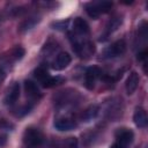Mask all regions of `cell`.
<instances>
[{
  "label": "cell",
  "instance_id": "obj_8",
  "mask_svg": "<svg viewBox=\"0 0 148 148\" xmlns=\"http://www.w3.org/2000/svg\"><path fill=\"white\" fill-rule=\"evenodd\" d=\"M116 138H117V142H119L124 148H126L130 143H132L134 134H133L132 131H130L127 128H121V130L117 131Z\"/></svg>",
  "mask_w": 148,
  "mask_h": 148
},
{
  "label": "cell",
  "instance_id": "obj_9",
  "mask_svg": "<svg viewBox=\"0 0 148 148\" xmlns=\"http://www.w3.org/2000/svg\"><path fill=\"white\" fill-rule=\"evenodd\" d=\"M73 31L77 36H87L89 34V24L82 17H75L73 21Z\"/></svg>",
  "mask_w": 148,
  "mask_h": 148
},
{
  "label": "cell",
  "instance_id": "obj_2",
  "mask_svg": "<svg viewBox=\"0 0 148 148\" xmlns=\"http://www.w3.org/2000/svg\"><path fill=\"white\" fill-rule=\"evenodd\" d=\"M44 136L42 132L36 127H28L23 133V143L29 148L39 147L43 143Z\"/></svg>",
  "mask_w": 148,
  "mask_h": 148
},
{
  "label": "cell",
  "instance_id": "obj_7",
  "mask_svg": "<svg viewBox=\"0 0 148 148\" xmlns=\"http://www.w3.org/2000/svg\"><path fill=\"white\" fill-rule=\"evenodd\" d=\"M71 61H72V58L67 52H60L56 57V59H54V61L52 64V68L57 69V71L65 69L71 64Z\"/></svg>",
  "mask_w": 148,
  "mask_h": 148
},
{
  "label": "cell",
  "instance_id": "obj_5",
  "mask_svg": "<svg viewBox=\"0 0 148 148\" xmlns=\"http://www.w3.org/2000/svg\"><path fill=\"white\" fill-rule=\"evenodd\" d=\"M101 74H102L101 69L96 66L87 68V71L84 73V86H86V88L91 90L95 87V83H96L97 79L101 76Z\"/></svg>",
  "mask_w": 148,
  "mask_h": 148
},
{
  "label": "cell",
  "instance_id": "obj_21",
  "mask_svg": "<svg viewBox=\"0 0 148 148\" xmlns=\"http://www.w3.org/2000/svg\"><path fill=\"white\" fill-rule=\"evenodd\" d=\"M67 23H68V21L56 22V23H53V27H56L54 29H58V30H65V29H66V27H67Z\"/></svg>",
  "mask_w": 148,
  "mask_h": 148
},
{
  "label": "cell",
  "instance_id": "obj_16",
  "mask_svg": "<svg viewBox=\"0 0 148 148\" xmlns=\"http://www.w3.org/2000/svg\"><path fill=\"white\" fill-rule=\"evenodd\" d=\"M121 22H123V18H121L120 16H114V17H112V18L109 21L108 25H106L105 35L108 36V35L112 34L113 31H116V30L119 28V25L121 24Z\"/></svg>",
  "mask_w": 148,
  "mask_h": 148
},
{
  "label": "cell",
  "instance_id": "obj_19",
  "mask_svg": "<svg viewBox=\"0 0 148 148\" xmlns=\"http://www.w3.org/2000/svg\"><path fill=\"white\" fill-rule=\"evenodd\" d=\"M64 148H79V141L76 138L71 136L65 140L64 142Z\"/></svg>",
  "mask_w": 148,
  "mask_h": 148
},
{
  "label": "cell",
  "instance_id": "obj_11",
  "mask_svg": "<svg viewBox=\"0 0 148 148\" xmlns=\"http://www.w3.org/2000/svg\"><path fill=\"white\" fill-rule=\"evenodd\" d=\"M139 81H140L139 74L136 72H131L126 79V82H125V89H126V92L128 95H132L136 90V88L139 86Z\"/></svg>",
  "mask_w": 148,
  "mask_h": 148
},
{
  "label": "cell",
  "instance_id": "obj_12",
  "mask_svg": "<svg viewBox=\"0 0 148 148\" xmlns=\"http://www.w3.org/2000/svg\"><path fill=\"white\" fill-rule=\"evenodd\" d=\"M133 121L134 124L140 127V128H145L148 124V118H147V112L145 111V109L142 108H136L133 114Z\"/></svg>",
  "mask_w": 148,
  "mask_h": 148
},
{
  "label": "cell",
  "instance_id": "obj_4",
  "mask_svg": "<svg viewBox=\"0 0 148 148\" xmlns=\"http://www.w3.org/2000/svg\"><path fill=\"white\" fill-rule=\"evenodd\" d=\"M126 51V43L124 39L117 40L114 43H112L110 46H108L104 52H103V58L105 59H111V58H116L119 57L121 54H124Z\"/></svg>",
  "mask_w": 148,
  "mask_h": 148
},
{
  "label": "cell",
  "instance_id": "obj_24",
  "mask_svg": "<svg viewBox=\"0 0 148 148\" xmlns=\"http://www.w3.org/2000/svg\"><path fill=\"white\" fill-rule=\"evenodd\" d=\"M110 148H124V147H123V146H121L119 142H117V141H116V142H114V143H113V145H112Z\"/></svg>",
  "mask_w": 148,
  "mask_h": 148
},
{
  "label": "cell",
  "instance_id": "obj_3",
  "mask_svg": "<svg viewBox=\"0 0 148 148\" xmlns=\"http://www.w3.org/2000/svg\"><path fill=\"white\" fill-rule=\"evenodd\" d=\"M73 50L81 58H88L95 52V46L89 40H77L75 38L73 40Z\"/></svg>",
  "mask_w": 148,
  "mask_h": 148
},
{
  "label": "cell",
  "instance_id": "obj_6",
  "mask_svg": "<svg viewBox=\"0 0 148 148\" xmlns=\"http://www.w3.org/2000/svg\"><path fill=\"white\" fill-rule=\"evenodd\" d=\"M18 97H20V84L17 82H14L7 91L3 98V103L6 105H13L18 99Z\"/></svg>",
  "mask_w": 148,
  "mask_h": 148
},
{
  "label": "cell",
  "instance_id": "obj_15",
  "mask_svg": "<svg viewBox=\"0 0 148 148\" xmlns=\"http://www.w3.org/2000/svg\"><path fill=\"white\" fill-rule=\"evenodd\" d=\"M98 114V106L97 105H90L89 108H87L83 113L81 114V119L83 121H90L94 118H96V116Z\"/></svg>",
  "mask_w": 148,
  "mask_h": 148
},
{
  "label": "cell",
  "instance_id": "obj_17",
  "mask_svg": "<svg viewBox=\"0 0 148 148\" xmlns=\"http://www.w3.org/2000/svg\"><path fill=\"white\" fill-rule=\"evenodd\" d=\"M61 82H62V79H61V77L49 75V76L42 82V86H43L44 88H51V87H54V86H57V84H59V83H61Z\"/></svg>",
  "mask_w": 148,
  "mask_h": 148
},
{
  "label": "cell",
  "instance_id": "obj_20",
  "mask_svg": "<svg viewBox=\"0 0 148 148\" xmlns=\"http://www.w3.org/2000/svg\"><path fill=\"white\" fill-rule=\"evenodd\" d=\"M23 56H24V50H23L22 47H20V46L15 47V49L12 51V58H14L15 60H20V59H22Z\"/></svg>",
  "mask_w": 148,
  "mask_h": 148
},
{
  "label": "cell",
  "instance_id": "obj_13",
  "mask_svg": "<svg viewBox=\"0 0 148 148\" xmlns=\"http://www.w3.org/2000/svg\"><path fill=\"white\" fill-rule=\"evenodd\" d=\"M54 127L58 131H71L76 127V124L73 119L69 118H60L54 121Z\"/></svg>",
  "mask_w": 148,
  "mask_h": 148
},
{
  "label": "cell",
  "instance_id": "obj_23",
  "mask_svg": "<svg viewBox=\"0 0 148 148\" xmlns=\"http://www.w3.org/2000/svg\"><path fill=\"white\" fill-rule=\"evenodd\" d=\"M5 76H6V73H5L3 68H2V67H0V84H1V82L3 81Z\"/></svg>",
  "mask_w": 148,
  "mask_h": 148
},
{
  "label": "cell",
  "instance_id": "obj_18",
  "mask_svg": "<svg viewBox=\"0 0 148 148\" xmlns=\"http://www.w3.org/2000/svg\"><path fill=\"white\" fill-rule=\"evenodd\" d=\"M34 75H35V77L42 83V82H43L50 74H49L43 67H38V68H36V69L34 71Z\"/></svg>",
  "mask_w": 148,
  "mask_h": 148
},
{
  "label": "cell",
  "instance_id": "obj_14",
  "mask_svg": "<svg viewBox=\"0 0 148 148\" xmlns=\"http://www.w3.org/2000/svg\"><path fill=\"white\" fill-rule=\"evenodd\" d=\"M39 21H40V17L39 16H30V17L25 18L18 25V31L20 32H27V31L31 30L37 23H39Z\"/></svg>",
  "mask_w": 148,
  "mask_h": 148
},
{
  "label": "cell",
  "instance_id": "obj_1",
  "mask_svg": "<svg viewBox=\"0 0 148 148\" xmlns=\"http://www.w3.org/2000/svg\"><path fill=\"white\" fill-rule=\"evenodd\" d=\"M111 8H112L111 1H92L84 5L86 12L91 18H97L101 14H105L110 12Z\"/></svg>",
  "mask_w": 148,
  "mask_h": 148
},
{
  "label": "cell",
  "instance_id": "obj_22",
  "mask_svg": "<svg viewBox=\"0 0 148 148\" xmlns=\"http://www.w3.org/2000/svg\"><path fill=\"white\" fill-rule=\"evenodd\" d=\"M6 141H7V136L5 134H0V147L3 146L6 143Z\"/></svg>",
  "mask_w": 148,
  "mask_h": 148
},
{
  "label": "cell",
  "instance_id": "obj_10",
  "mask_svg": "<svg viewBox=\"0 0 148 148\" xmlns=\"http://www.w3.org/2000/svg\"><path fill=\"white\" fill-rule=\"evenodd\" d=\"M24 90H25L27 96L30 97L31 99H39L40 96H42L38 86L31 80H25L24 81Z\"/></svg>",
  "mask_w": 148,
  "mask_h": 148
}]
</instances>
